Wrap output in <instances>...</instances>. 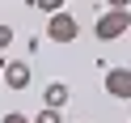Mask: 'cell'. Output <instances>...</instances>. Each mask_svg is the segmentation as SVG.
I'll list each match as a JSON object with an SVG mask.
<instances>
[{
  "label": "cell",
  "instance_id": "6da1fadb",
  "mask_svg": "<svg viewBox=\"0 0 131 123\" xmlns=\"http://www.w3.org/2000/svg\"><path fill=\"white\" fill-rule=\"evenodd\" d=\"M127 30H131V9H106L102 17L93 21L97 43H114V38H123Z\"/></svg>",
  "mask_w": 131,
  "mask_h": 123
},
{
  "label": "cell",
  "instance_id": "7a4b0ae2",
  "mask_svg": "<svg viewBox=\"0 0 131 123\" xmlns=\"http://www.w3.org/2000/svg\"><path fill=\"white\" fill-rule=\"evenodd\" d=\"M76 34H80V21L72 17L68 9L51 13V21H47V38H51V43H76Z\"/></svg>",
  "mask_w": 131,
  "mask_h": 123
},
{
  "label": "cell",
  "instance_id": "3957f363",
  "mask_svg": "<svg viewBox=\"0 0 131 123\" xmlns=\"http://www.w3.org/2000/svg\"><path fill=\"white\" fill-rule=\"evenodd\" d=\"M106 93L118 98V102H127L131 98V68H110L106 72Z\"/></svg>",
  "mask_w": 131,
  "mask_h": 123
},
{
  "label": "cell",
  "instance_id": "277c9868",
  "mask_svg": "<svg viewBox=\"0 0 131 123\" xmlns=\"http://www.w3.org/2000/svg\"><path fill=\"white\" fill-rule=\"evenodd\" d=\"M4 85L9 89H30V64H9L4 68Z\"/></svg>",
  "mask_w": 131,
  "mask_h": 123
},
{
  "label": "cell",
  "instance_id": "5b68a950",
  "mask_svg": "<svg viewBox=\"0 0 131 123\" xmlns=\"http://www.w3.org/2000/svg\"><path fill=\"white\" fill-rule=\"evenodd\" d=\"M42 102L55 106V110H59V106H68V85H63V81H51V85L42 89Z\"/></svg>",
  "mask_w": 131,
  "mask_h": 123
},
{
  "label": "cell",
  "instance_id": "8992f818",
  "mask_svg": "<svg viewBox=\"0 0 131 123\" xmlns=\"http://www.w3.org/2000/svg\"><path fill=\"white\" fill-rule=\"evenodd\" d=\"M34 123H59V110H55V106H47V110L34 115Z\"/></svg>",
  "mask_w": 131,
  "mask_h": 123
},
{
  "label": "cell",
  "instance_id": "52a82bcc",
  "mask_svg": "<svg viewBox=\"0 0 131 123\" xmlns=\"http://www.w3.org/2000/svg\"><path fill=\"white\" fill-rule=\"evenodd\" d=\"M34 4H38V9H47V13H59V9H63V0H34Z\"/></svg>",
  "mask_w": 131,
  "mask_h": 123
},
{
  "label": "cell",
  "instance_id": "ba28073f",
  "mask_svg": "<svg viewBox=\"0 0 131 123\" xmlns=\"http://www.w3.org/2000/svg\"><path fill=\"white\" fill-rule=\"evenodd\" d=\"M0 123H30V119H26V115H21V110H9V115H4V119H0Z\"/></svg>",
  "mask_w": 131,
  "mask_h": 123
},
{
  "label": "cell",
  "instance_id": "9c48e42d",
  "mask_svg": "<svg viewBox=\"0 0 131 123\" xmlns=\"http://www.w3.org/2000/svg\"><path fill=\"white\" fill-rule=\"evenodd\" d=\"M9 43H13V30H9V26H0V47H9Z\"/></svg>",
  "mask_w": 131,
  "mask_h": 123
},
{
  "label": "cell",
  "instance_id": "30bf717a",
  "mask_svg": "<svg viewBox=\"0 0 131 123\" xmlns=\"http://www.w3.org/2000/svg\"><path fill=\"white\" fill-rule=\"evenodd\" d=\"M106 4H110V9H127L131 0H106Z\"/></svg>",
  "mask_w": 131,
  "mask_h": 123
}]
</instances>
